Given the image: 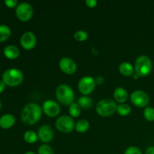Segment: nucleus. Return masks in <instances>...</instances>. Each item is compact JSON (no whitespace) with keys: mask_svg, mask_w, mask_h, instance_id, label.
Returning a JSON list of instances; mask_svg holds the SVG:
<instances>
[{"mask_svg":"<svg viewBox=\"0 0 154 154\" xmlns=\"http://www.w3.org/2000/svg\"><path fill=\"white\" fill-rule=\"evenodd\" d=\"M42 108L35 102L26 104L21 112V120L26 125H34L42 117Z\"/></svg>","mask_w":154,"mask_h":154,"instance_id":"f257e3e1","label":"nucleus"},{"mask_svg":"<svg viewBox=\"0 0 154 154\" xmlns=\"http://www.w3.org/2000/svg\"><path fill=\"white\" fill-rule=\"evenodd\" d=\"M56 97L60 104L70 105L75 100V93L72 87L68 84H60L56 90Z\"/></svg>","mask_w":154,"mask_h":154,"instance_id":"f03ea898","label":"nucleus"},{"mask_svg":"<svg viewBox=\"0 0 154 154\" xmlns=\"http://www.w3.org/2000/svg\"><path fill=\"white\" fill-rule=\"evenodd\" d=\"M2 81L8 87H17L23 81V74L20 69L11 68L2 74Z\"/></svg>","mask_w":154,"mask_h":154,"instance_id":"7ed1b4c3","label":"nucleus"},{"mask_svg":"<svg viewBox=\"0 0 154 154\" xmlns=\"http://www.w3.org/2000/svg\"><path fill=\"white\" fill-rule=\"evenodd\" d=\"M117 105L111 99H102L98 102L96 106V113L103 117H110L117 111Z\"/></svg>","mask_w":154,"mask_h":154,"instance_id":"20e7f679","label":"nucleus"},{"mask_svg":"<svg viewBox=\"0 0 154 154\" xmlns=\"http://www.w3.org/2000/svg\"><path fill=\"white\" fill-rule=\"evenodd\" d=\"M135 73L139 77L147 76L153 69V63L150 57L145 55L139 56L135 62Z\"/></svg>","mask_w":154,"mask_h":154,"instance_id":"39448f33","label":"nucleus"},{"mask_svg":"<svg viewBox=\"0 0 154 154\" xmlns=\"http://www.w3.org/2000/svg\"><path fill=\"white\" fill-rule=\"evenodd\" d=\"M56 127L62 133H70L75 129V123L71 116H60L56 120Z\"/></svg>","mask_w":154,"mask_h":154,"instance_id":"423d86ee","label":"nucleus"},{"mask_svg":"<svg viewBox=\"0 0 154 154\" xmlns=\"http://www.w3.org/2000/svg\"><path fill=\"white\" fill-rule=\"evenodd\" d=\"M96 86V80L92 76H84L80 79L78 84V90L83 96H88L93 92Z\"/></svg>","mask_w":154,"mask_h":154,"instance_id":"0eeeda50","label":"nucleus"},{"mask_svg":"<svg viewBox=\"0 0 154 154\" xmlns=\"http://www.w3.org/2000/svg\"><path fill=\"white\" fill-rule=\"evenodd\" d=\"M16 15L18 19L23 22H26L31 20L33 16V8L29 3L21 2L17 6Z\"/></svg>","mask_w":154,"mask_h":154,"instance_id":"6e6552de","label":"nucleus"},{"mask_svg":"<svg viewBox=\"0 0 154 154\" xmlns=\"http://www.w3.org/2000/svg\"><path fill=\"white\" fill-rule=\"evenodd\" d=\"M130 101L134 105L139 108H144L148 105L150 102V96L143 90H135L131 93Z\"/></svg>","mask_w":154,"mask_h":154,"instance_id":"1a4fd4ad","label":"nucleus"},{"mask_svg":"<svg viewBox=\"0 0 154 154\" xmlns=\"http://www.w3.org/2000/svg\"><path fill=\"white\" fill-rule=\"evenodd\" d=\"M59 67L66 75H73L78 69L76 63L69 57H63L59 62Z\"/></svg>","mask_w":154,"mask_h":154,"instance_id":"9d476101","label":"nucleus"},{"mask_svg":"<svg viewBox=\"0 0 154 154\" xmlns=\"http://www.w3.org/2000/svg\"><path fill=\"white\" fill-rule=\"evenodd\" d=\"M42 111L50 117H55L60 113V105L54 100H46L42 105Z\"/></svg>","mask_w":154,"mask_h":154,"instance_id":"9b49d317","label":"nucleus"},{"mask_svg":"<svg viewBox=\"0 0 154 154\" xmlns=\"http://www.w3.org/2000/svg\"><path fill=\"white\" fill-rule=\"evenodd\" d=\"M37 39L35 35L32 32H26L20 38V45L25 50L29 51L36 45Z\"/></svg>","mask_w":154,"mask_h":154,"instance_id":"f8f14e48","label":"nucleus"},{"mask_svg":"<svg viewBox=\"0 0 154 154\" xmlns=\"http://www.w3.org/2000/svg\"><path fill=\"white\" fill-rule=\"evenodd\" d=\"M54 131L49 125H43L38 130V139L43 143H49L54 138Z\"/></svg>","mask_w":154,"mask_h":154,"instance_id":"ddd939ff","label":"nucleus"},{"mask_svg":"<svg viewBox=\"0 0 154 154\" xmlns=\"http://www.w3.org/2000/svg\"><path fill=\"white\" fill-rule=\"evenodd\" d=\"M15 123V117L11 114H3L0 117V126L2 129L11 128Z\"/></svg>","mask_w":154,"mask_h":154,"instance_id":"4468645a","label":"nucleus"},{"mask_svg":"<svg viewBox=\"0 0 154 154\" xmlns=\"http://www.w3.org/2000/svg\"><path fill=\"white\" fill-rule=\"evenodd\" d=\"M114 99L120 104L124 103L128 99V93L123 87H117L114 91Z\"/></svg>","mask_w":154,"mask_h":154,"instance_id":"2eb2a0df","label":"nucleus"},{"mask_svg":"<svg viewBox=\"0 0 154 154\" xmlns=\"http://www.w3.org/2000/svg\"><path fill=\"white\" fill-rule=\"evenodd\" d=\"M119 72L123 76L129 77L134 75L135 68L129 62H123L119 66Z\"/></svg>","mask_w":154,"mask_h":154,"instance_id":"dca6fc26","label":"nucleus"},{"mask_svg":"<svg viewBox=\"0 0 154 154\" xmlns=\"http://www.w3.org/2000/svg\"><path fill=\"white\" fill-rule=\"evenodd\" d=\"M4 55L10 60H14L20 56V50L17 47L14 45H8L5 48Z\"/></svg>","mask_w":154,"mask_h":154,"instance_id":"f3484780","label":"nucleus"},{"mask_svg":"<svg viewBox=\"0 0 154 154\" xmlns=\"http://www.w3.org/2000/svg\"><path fill=\"white\" fill-rule=\"evenodd\" d=\"M77 103L78 104L81 108L84 109H89L91 108L93 105V101L90 97L87 96H82L78 99Z\"/></svg>","mask_w":154,"mask_h":154,"instance_id":"a211bd4d","label":"nucleus"},{"mask_svg":"<svg viewBox=\"0 0 154 154\" xmlns=\"http://www.w3.org/2000/svg\"><path fill=\"white\" fill-rule=\"evenodd\" d=\"M23 139L28 144H35L38 140V134L32 130L26 131L23 134Z\"/></svg>","mask_w":154,"mask_h":154,"instance_id":"6ab92c4d","label":"nucleus"},{"mask_svg":"<svg viewBox=\"0 0 154 154\" xmlns=\"http://www.w3.org/2000/svg\"><path fill=\"white\" fill-rule=\"evenodd\" d=\"M90 129V123L85 119H82L77 122L75 124V130L79 133H84Z\"/></svg>","mask_w":154,"mask_h":154,"instance_id":"aec40b11","label":"nucleus"},{"mask_svg":"<svg viewBox=\"0 0 154 154\" xmlns=\"http://www.w3.org/2000/svg\"><path fill=\"white\" fill-rule=\"evenodd\" d=\"M11 30L8 26L1 24L0 25V42H5L10 38Z\"/></svg>","mask_w":154,"mask_h":154,"instance_id":"412c9836","label":"nucleus"},{"mask_svg":"<svg viewBox=\"0 0 154 154\" xmlns=\"http://www.w3.org/2000/svg\"><path fill=\"white\" fill-rule=\"evenodd\" d=\"M69 113L72 118H76L81 115V108L77 102H73L69 107Z\"/></svg>","mask_w":154,"mask_h":154,"instance_id":"4be33fe9","label":"nucleus"},{"mask_svg":"<svg viewBox=\"0 0 154 154\" xmlns=\"http://www.w3.org/2000/svg\"><path fill=\"white\" fill-rule=\"evenodd\" d=\"M132 111V108L129 106L128 104L126 103H122L120 104L119 105H117V112L120 114V116H123V117H126L128 116Z\"/></svg>","mask_w":154,"mask_h":154,"instance_id":"5701e85b","label":"nucleus"},{"mask_svg":"<svg viewBox=\"0 0 154 154\" xmlns=\"http://www.w3.org/2000/svg\"><path fill=\"white\" fill-rule=\"evenodd\" d=\"M144 117L147 121H154V108L153 107H146L144 110Z\"/></svg>","mask_w":154,"mask_h":154,"instance_id":"b1692460","label":"nucleus"},{"mask_svg":"<svg viewBox=\"0 0 154 154\" xmlns=\"http://www.w3.org/2000/svg\"><path fill=\"white\" fill-rule=\"evenodd\" d=\"M74 38L78 42H84L88 38V34L84 30H79L77 31L74 35Z\"/></svg>","mask_w":154,"mask_h":154,"instance_id":"393cba45","label":"nucleus"},{"mask_svg":"<svg viewBox=\"0 0 154 154\" xmlns=\"http://www.w3.org/2000/svg\"><path fill=\"white\" fill-rule=\"evenodd\" d=\"M38 154H54V150L48 144H42L38 149Z\"/></svg>","mask_w":154,"mask_h":154,"instance_id":"a878e982","label":"nucleus"},{"mask_svg":"<svg viewBox=\"0 0 154 154\" xmlns=\"http://www.w3.org/2000/svg\"><path fill=\"white\" fill-rule=\"evenodd\" d=\"M124 154H142V153L138 147H135V146H131L125 150Z\"/></svg>","mask_w":154,"mask_h":154,"instance_id":"bb28decb","label":"nucleus"},{"mask_svg":"<svg viewBox=\"0 0 154 154\" xmlns=\"http://www.w3.org/2000/svg\"><path fill=\"white\" fill-rule=\"evenodd\" d=\"M5 4L7 7L14 8H17V6L18 5V2L17 0H5Z\"/></svg>","mask_w":154,"mask_h":154,"instance_id":"cd10ccee","label":"nucleus"},{"mask_svg":"<svg viewBox=\"0 0 154 154\" xmlns=\"http://www.w3.org/2000/svg\"><path fill=\"white\" fill-rule=\"evenodd\" d=\"M97 1L96 0H87L86 1V5L90 8H93L97 5Z\"/></svg>","mask_w":154,"mask_h":154,"instance_id":"c85d7f7f","label":"nucleus"},{"mask_svg":"<svg viewBox=\"0 0 154 154\" xmlns=\"http://www.w3.org/2000/svg\"><path fill=\"white\" fill-rule=\"evenodd\" d=\"M96 83L98 85H102L105 83V78L102 76H98L96 78Z\"/></svg>","mask_w":154,"mask_h":154,"instance_id":"c756f323","label":"nucleus"},{"mask_svg":"<svg viewBox=\"0 0 154 154\" xmlns=\"http://www.w3.org/2000/svg\"><path fill=\"white\" fill-rule=\"evenodd\" d=\"M145 154H154V146H150L147 147Z\"/></svg>","mask_w":154,"mask_h":154,"instance_id":"7c9ffc66","label":"nucleus"},{"mask_svg":"<svg viewBox=\"0 0 154 154\" xmlns=\"http://www.w3.org/2000/svg\"><path fill=\"white\" fill-rule=\"evenodd\" d=\"M5 88V84L4 82H3L2 80H0V93H2L3 91H4Z\"/></svg>","mask_w":154,"mask_h":154,"instance_id":"2f4dec72","label":"nucleus"},{"mask_svg":"<svg viewBox=\"0 0 154 154\" xmlns=\"http://www.w3.org/2000/svg\"><path fill=\"white\" fill-rule=\"evenodd\" d=\"M133 78H134V79H138V78H139V76H138V75H137L136 73H134Z\"/></svg>","mask_w":154,"mask_h":154,"instance_id":"473e14b6","label":"nucleus"},{"mask_svg":"<svg viewBox=\"0 0 154 154\" xmlns=\"http://www.w3.org/2000/svg\"><path fill=\"white\" fill-rule=\"evenodd\" d=\"M24 154H35V153H33V152H32V151H27V152H26Z\"/></svg>","mask_w":154,"mask_h":154,"instance_id":"72a5a7b5","label":"nucleus"},{"mask_svg":"<svg viewBox=\"0 0 154 154\" xmlns=\"http://www.w3.org/2000/svg\"><path fill=\"white\" fill-rule=\"evenodd\" d=\"M1 108H2V103H1V101H0V110H1Z\"/></svg>","mask_w":154,"mask_h":154,"instance_id":"f704fd0d","label":"nucleus"},{"mask_svg":"<svg viewBox=\"0 0 154 154\" xmlns=\"http://www.w3.org/2000/svg\"><path fill=\"white\" fill-rule=\"evenodd\" d=\"M12 154H14V153H12Z\"/></svg>","mask_w":154,"mask_h":154,"instance_id":"c9c22d12","label":"nucleus"}]
</instances>
